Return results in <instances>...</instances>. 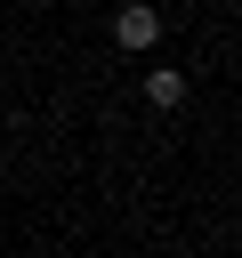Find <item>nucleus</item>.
Segmentation results:
<instances>
[{"instance_id": "nucleus-1", "label": "nucleus", "mask_w": 242, "mask_h": 258, "mask_svg": "<svg viewBox=\"0 0 242 258\" xmlns=\"http://www.w3.org/2000/svg\"><path fill=\"white\" fill-rule=\"evenodd\" d=\"M153 40H161V8H153V0H121V8H113V48L145 56Z\"/></svg>"}, {"instance_id": "nucleus-2", "label": "nucleus", "mask_w": 242, "mask_h": 258, "mask_svg": "<svg viewBox=\"0 0 242 258\" xmlns=\"http://www.w3.org/2000/svg\"><path fill=\"white\" fill-rule=\"evenodd\" d=\"M145 105H153V113H169V105H186V73H169V64H153V73H145Z\"/></svg>"}]
</instances>
